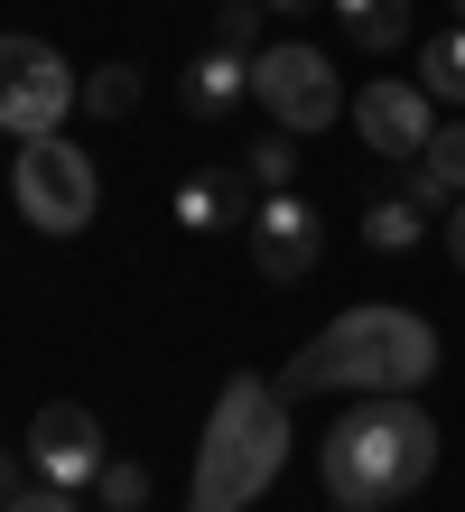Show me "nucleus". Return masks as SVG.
Here are the masks:
<instances>
[{
  "label": "nucleus",
  "instance_id": "nucleus-1",
  "mask_svg": "<svg viewBox=\"0 0 465 512\" xmlns=\"http://www.w3.org/2000/svg\"><path fill=\"white\" fill-rule=\"evenodd\" d=\"M326 494L335 503H354V512H382L400 494H419L428 475H438V419H428L410 391H372L363 410L335 419V438H326Z\"/></svg>",
  "mask_w": 465,
  "mask_h": 512
},
{
  "label": "nucleus",
  "instance_id": "nucleus-2",
  "mask_svg": "<svg viewBox=\"0 0 465 512\" xmlns=\"http://www.w3.org/2000/svg\"><path fill=\"white\" fill-rule=\"evenodd\" d=\"M438 373V326L419 308H345L326 336H307L289 354L279 391H419Z\"/></svg>",
  "mask_w": 465,
  "mask_h": 512
},
{
  "label": "nucleus",
  "instance_id": "nucleus-3",
  "mask_svg": "<svg viewBox=\"0 0 465 512\" xmlns=\"http://www.w3.org/2000/svg\"><path fill=\"white\" fill-rule=\"evenodd\" d=\"M289 391L261 382V373H233L214 391V419H205V447H196V485H186V512H242L279 485L289 466Z\"/></svg>",
  "mask_w": 465,
  "mask_h": 512
},
{
  "label": "nucleus",
  "instance_id": "nucleus-4",
  "mask_svg": "<svg viewBox=\"0 0 465 512\" xmlns=\"http://www.w3.org/2000/svg\"><path fill=\"white\" fill-rule=\"evenodd\" d=\"M10 196H19V215L38 224V233H84L93 224V205H103V177H93V159L75 140H19V159H10Z\"/></svg>",
  "mask_w": 465,
  "mask_h": 512
},
{
  "label": "nucleus",
  "instance_id": "nucleus-5",
  "mask_svg": "<svg viewBox=\"0 0 465 512\" xmlns=\"http://www.w3.org/2000/svg\"><path fill=\"white\" fill-rule=\"evenodd\" d=\"M75 103H84V84L47 38H0V131L10 140H47Z\"/></svg>",
  "mask_w": 465,
  "mask_h": 512
},
{
  "label": "nucleus",
  "instance_id": "nucleus-6",
  "mask_svg": "<svg viewBox=\"0 0 465 512\" xmlns=\"http://www.w3.org/2000/svg\"><path fill=\"white\" fill-rule=\"evenodd\" d=\"M252 103L270 112L279 131H326L335 112H345V84H335V66H326V47H261L252 56Z\"/></svg>",
  "mask_w": 465,
  "mask_h": 512
},
{
  "label": "nucleus",
  "instance_id": "nucleus-7",
  "mask_svg": "<svg viewBox=\"0 0 465 512\" xmlns=\"http://www.w3.org/2000/svg\"><path fill=\"white\" fill-rule=\"evenodd\" d=\"M354 131H363V149H382V159H419V149L438 140V94L410 84V75H382V84L354 94Z\"/></svg>",
  "mask_w": 465,
  "mask_h": 512
},
{
  "label": "nucleus",
  "instance_id": "nucleus-8",
  "mask_svg": "<svg viewBox=\"0 0 465 512\" xmlns=\"http://www.w3.org/2000/svg\"><path fill=\"white\" fill-rule=\"evenodd\" d=\"M28 457H38L47 485L84 494L93 475L112 466V447H103V419H93L84 401H47V410H38V429H28Z\"/></svg>",
  "mask_w": 465,
  "mask_h": 512
},
{
  "label": "nucleus",
  "instance_id": "nucleus-9",
  "mask_svg": "<svg viewBox=\"0 0 465 512\" xmlns=\"http://www.w3.org/2000/svg\"><path fill=\"white\" fill-rule=\"evenodd\" d=\"M326 252V224H317V205H307L298 187H279L252 205V261H261V280H307Z\"/></svg>",
  "mask_w": 465,
  "mask_h": 512
},
{
  "label": "nucleus",
  "instance_id": "nucleus-10",
  "mask_svg": "<svg viewBox=\"0 0 465 512\" xmlns=\"http://www.w3.org/2000/svg\"><path fill=\"white\" fill-rule=\"evenodd\" d=\"M177 224H186V233H233V224H252V177H242V168H186V177H177Z\"/></svg>",
  "mask_w": 465,
  "mask_h": 512
},
{
  "label": "nucleus",
  "instance_id": "nucleus-11",
  "mask_svg": "<svg viewBox=\"0 0 465 512\" xmlns=\"http://www.w3.org/2000/svg\"><path fill=\"white\" fill-rule=\"evenodd\" d=\"M177 94H186V112H196V122H233V112L252 103V56H233V47H205V56H186Z\"/></svg>",
  "mask_w": 465,
  "mask_h": 512
},
{
  "label": "nucleus",
  "instance_id": "nucleus-12",
  "mask_svg": "<svg viewBox=\"0 0 465 512\" xmlns=\"http://www.w3.org/2000/svg\"><path fill=\"white\" fill-rule=\"evenodd\" d=\"M456 196H465V122H438V140L419 149L410 205H456Z\"/></svg>",
  "mask_w": 465,
  "mask_h": 512
},
{
  "label": "nucleus",
  "instance_id": "nucleus-13",
  "mask_svg": "<svg viewBox=\"0 0 465 512\" xmlns=\"http://www.w3.org/2000/svg\"><path fill=\"white\" fill-rule=\"evenodd\" d=\"M335 19H345V38L372 47V56H391L400 38H410V0H326Z\"/></svg>",
  "mask_w": 465,
  "mask_h": 512
},
{
  "label": "nucleus",
  "instance_id": "nucleus-14",
  "mask_svg": "<svg viewBox=\"0 0 465 512\" xmlns=\"http://www.w3.org/2000/svg\"><path fill=\"white\" fill-rule=\"evenodd\" d=\"M419 84H428L438 103H465V19L447 28V38H428V47H419Z\"/></svg>",
  "mask_w": 465,
  "mask_h": 512
},
{
  "label": "nucleus",
  "instance_id": "nucleus-15",
  "mask_svg": "<svg viewBox=\"0 0 465 512\" xmlns=\"http://www.w3.org/2000/svg\"><path fill=\"white\" fill-rule=\"evenodd\" d=\"M242 177H252L261 196L298 187V131H270V140H252V149H242Z\"/></svg>",
  "mask_w": 465,
  "mask_h": 512
},
{
  "label": "nucleus",
  "instance_id": "nucleus-16",
  "mask_svg": "<svg viewBox=\"0 0 465 512\" xmlns=\"http://www.w3.org/2000/svg\"><path fill=\"white\" fill-rule=\"evenodd\" d=\"M419 215H428V205H410V196H382V205L363 215V243H372V252H410V243H419Z\"/></svg>",
  "mask_w": 465,
  "mask_h": 512
},
{
  "label": "nucleus",
  "instance_id": "nucleus-17",
  "mask_svg": "<svg viewBox=\"0 0 465 512\" xmlns=\"http://www.w3.org/2000/svg\"><path fill=\"white\" fill-rule=\"evenodd\" d=\"M131 103H140V66H93V75H84V112H103V122H121Z\"/></svg>",
  "mask_w": 465,
  "mask_h": 512
},
{
  "label": "nucleus",
  "instance_id": "nucleus-18",
  "mask_svg": "<svg viewBox=\"0 0 465 512\" xmlns=\"http://www.w3.org/2000/svg\"><path fill=\"white\" fill-rule=\"evenodd\" d=\"M93 494H103L112 512H149V466H131V457H112L103 475H93Z\"/></svg>",
  "mask_w": 465,
  "mask_h": 512
},
{
  "label": "nucleus",
  "instance_id": "nucleus-19",
  "mask_svg": "<svg viewBox=\"0 0 465 512\" xmlns=\"http://www.w3.org/2000/svg\"><path fill=\"white\" fill-rule=\"evenodd\" d=\"M214 47L261 56V0H224V10H214Z\"/></svg>",
  "mask_w": 465,
  "mask_h": 512
},
{
  "label": "nucleus",
  "instance_id": "nucleus-20",
  "mask_svg": "<svg viewBox=\"0 0 465 512\" xmlns=\"http://www.w3.org/2000/svg\"><path fill=\"white\" fill-rule=\"evenodd\" d=\"M0 512H75V494H66V485H47V475H38V485H19V494L0 503Z\"/></svg>",
  "mask_w": 465,
  "mask_h": 512
},
{
  "label": "nucleus",
  "instance_id": "nucleus-21",
  "mask_svg": "<svg viewBox=\"0 0 465 512\" xmlns=\"http://www.w3.org/2000/svg\"><path fill=\"white\" fill-rule=\"evenodd\" d=\"M447 252H456V270H465V196H456V215H447Z\"/></svg>",
  "mask_w": 465,
  "mask_h": 512
},
{
  "label": "nucleus",
  "instance_id": "nucleus-22",
  "mask_svg": "<svg viewBox=\"0 0 465 512\" xmlns=\"http://www.w3.org/2000/svg\"><path fill=\"white\" fill-rule=\"evenodd\" d=\"M10 494H19V457L0 447V503H10Z\"/></svg>",
  "mask_w": 465,
  "mask_h": 512
},
{
  "label": "nucleus",
  "instance_id": "nucleus-23",
  "mask_svg": "<svg viewBox=\"0 0 465 512\" xmlns=\"http://www.w3.org/2000/svg\"><path fill=\"white\" fill-rule=\"evenodd\" d=\"M261 10H289L298 19V10H326V0H261Z\"/></svg>",
  "mask_w": 465,
  "mask_h": 512
},
{
  "label": "nucleus",
  "instance_id": "nucleus-24",
  "mask_svg": "<svg viewBox=\"0 0 465 512\" xmlns=\"http://www.w3.org/2000/svg\"><path fill=\"white\" fill-rule=\"evenodd\" d=\"M456 19H465V0H456Z\"/></svg>",
  "mask_w": 465,
  "mask_h": 512
},
{
  "label": "nucleus",
  "instance_id": "nucleus-25",
  "mask_svg": "<svg viewBox=\"0 0 465 512\" xmlns=\"http://www.w3.org/2000/svg\"><path fill=\"white\" fill-rule=\"evenodd\" d=\"M345 512H354V503H345Z\"/></svg>",
  "mask_w": 465,
  "mask_h": 512
}]
</instances>
